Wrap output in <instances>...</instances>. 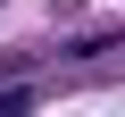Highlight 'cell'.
Instances as JSON below:
<instances>
[{
    "label": "cell",
    "mask_w": 125,
    "mask_h": 117,
    "mask_svg": "<svg viewBox=\"0 0 125 117\" xmlns=\"http://www.w3.org/2000/svg\"><path fill=\"white\" fill-rule=\"evenodd\" d=\"M0 117H33V92H25V84H9V92H0Z\"/></svg>",
    "instance_id": "6da1fadb"
}]
</instances>
